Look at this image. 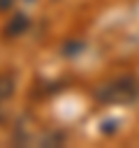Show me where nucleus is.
Here are the masks:
<instances>
[{"instance_id": "nucleus-2", "label": "nucleus", "mask_w": 139, "mask_h": 148, "mask_svg": "<svg viewBox=\"0 0 139 148\" xmlns=\"http://www.w3.org/2000/svg\"><path fill=\"white\" fill-rule=\"evenodd\" d=\"M12 90H14V81H12V76H9V74H2V76H0V97L12 95Z\"/></svg>"}, {"instance_id": "nucleus-1", "label": "nucleus", "mask_w": 139, "mask_h": 148, "mask_svg": "<svg viewBox=\"0 0 139 148\" xmlns=\"http://www.w3.org/2000/svg\"><path fill=\"white\" fill-rule=\"evenodd\" d=\"M25 28H28V18H25L23 14H16V16L9 21V25L5 28V32H7V35H19V32H23Z\"/></svg>"}, {"instance_id": "nucleus-3", "label": "nucleus", "mask_w": 139, "mask_h": 148, "mask_svg": "<svg viewBox=\"0 0 139 148\" xmlns=\"http://www.w3.org/2000/svg\"><path fill=\"white\" fill-rule=\"evenodd\" d=\"M14 5V0H0V12H5V9H9Z\"/></svg>"}]
</instances>
